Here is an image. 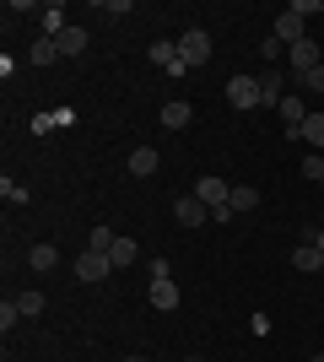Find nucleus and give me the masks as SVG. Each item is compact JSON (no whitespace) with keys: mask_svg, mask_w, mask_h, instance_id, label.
<instances>
[{"mask_svg":"<svg viewBox=\"0 0 324 362\" xmlns=\"http://www.w3.org/2000/svg\"><path fill=\"white\" fill-rule=\"evenodd\" d=\"M16 319H22V314H16V303H11V298H6V303H0V330H11Z\"/></svg>","mask_w":324,"mask_h":362,"instance_id":"obj_25","label":"nucleus"},{"mask_svg":"<svg viewBox=\"0 0 324 362\" xmlns=\"http://www.w3.org/2000/svg\"><path fill=\"white\" fill-rule=\"evenodd\" d=\"M173 216H179V227H205L211 222V206L200 195H179L173 200Z\"/></svg>","mask_w":324,"mask_h":362,"instance_id":"obj_5","label":"nucleus"},{"mask_svg":"<svg viewBox=\"0 0 324 362\" xmlns=\"http://www.w3.org/2000/svg\"><path fill=\"white\" fill-rule=\"evenodd\" d=\"M184 362H205V357H184Z\"/></svg>","mask_w":324,"mask_h":362,"instance_id":"obj_32","label":"nucleus"},{"mask_svg":"<svg viewBox=\"0 0 324 362\" xmlns=\"http://www.w3.org/2000/svg\"><path fill=\"white\" fill-rule=\"evenodd\" d=\"M292 265H297V271H308V276H319L324 271V255L313 249V243H303V249H292Z\"/></svg>","mask_w":324,"mask_h":362,"instance_id":"obj_16","label":"nucleus"},{"mask_svg":"<svg viewBox=\"0 0 324 362\" xmlns=\"http://www.w3.org/2000/svg\"><path fill=\"white\" fill-rule=\"evenodd\" d=\"M114 238H119L114 227H92V233H87V249H92V255H108V249H114Z\"/></svg>","mask_w":324,"mask_h":362,"instance_id":"obj_22","label":"nucleus"},{"mask_svg":"<svg viewBox=\"0 0 324 362\" xmlns=\"http://www.w3.org/2000/svg\"><path fill=\"white\" fill-rule=\"evenodd\" d=\"M260 92H265V103L281 108V98H287V76H281V71H265L260 76Z\"/></svg>","mask_w":324,"mask_h":362,"instance_id":"obj_15","label":"nucleus"},{"mask_svg":"<svg viewBox=\"0 0 324 362\" xmlns=\"http://www.w3.org/2000/svg\"><path fill=\"white\" fill-rule=\"evenodd\" d=\"M124 362H152V357H124Z\"/></svg>","mask_w":324,"mask_h":362,"instance_id":"obj_30","label":"nucleus"},{"mask_svg":"<svg viewBox=\"0 0 324 362\" xmlns=\"http://www.w3.org/2000/svg\"><path fill=\"white\" fill-rule=\"evenodd\" d=\"M270 38H276L281 49H292V44H303V38H308V22H303V16L287 6V11L276 16V33H270Z\"/></svg>","mask_w":324,"mask_h":362,"instance_id":"obj_4","label":"nucleus"},{"mask_svg":"<svg viewBox=\"0 0 324 362\" xmlns=\"http://www.w3.org/2000/svg\"><path fill=\"white\" fill-rule=\"evenodd\" d=\"M65 28H71V22H65V6H60V0H54V6H44V38H60Z\"/></svg>","mask_w":324,"mask_h":362,"instance_id":"obj_19","label":"nucleus"},{"mask_svg":"<svg viewBox=\"0 0 324 362\" xmlns=\"http://www.w3.org/2000/svg\"><path fill=\"white\" fill-rule=\"evenodd\" d=\"M28 60H32V65H54V60H60V44L38 33V44H32V54H28Z\"/></svg>","mask_w":324,"mask_h":362,"instance_id":"obj_20","label":"nucleus"},{"mask_svg":"<svg viewBox=\"0 0 324 362\" xmlns=\"http://www.w3.org/2000/svg\"><path fill=\"white\" fill-rule=\"evenodd\" d=\"M157 168H162V157H157V146H136V151H130V173H136V179H152Z\"/></svg>","mask_w":324,"mask_h":362,"instance_id":"obj_10","label":"nucleus"},{"mask_svg":"<svg viewBox=\"0 0 324 362\" xmlns=\"http://www.w3.org/2000/svg\"><path fill=\"white\" fill-rule=\"evenodd\" d=\"M287 60H292V76L303 81V76H308L313 65H319V44H313V38H303V44H292V49H287Z\"/></svg>","mask_w":324,"mask_h":362,"instance_id":"obj_8","label":"nucleus"},{"mask_svg":"<svg viewBox=\"0 0 324 362\" xmlns=\"http://www.w3.org/2000/svg\"><path fill=\"white\" fill-rule=\"evenodd\" d=\"M189 195H200L205 206H211V216H216V211H227L232 184H227V179H216V173H205V179H195V189H189Z\"/></svg>","mask_w":324,"mask_h":362,"instance_id":"obj_3","label":"nucleus"},{"mask_svg":"<svg viewBox=\"0 0 324 362\" xmlns=\"http://www.w3.org/2000/svg\"><path fill=\"white\" fill-rule=\"evenodd\" d=\"M195 119V108L179 98V103H162V130H184V124Z\"/></svg>","mask_w":324,"mask_h":362,"instance_id":"obj_11","label":"nucleus"},{"mask_svg":"<svg viewBox=\"0 0 324 362\" xmlns=\"http://www.w3.org/2000/svg\"><path fill=\"white\" fill-rule=\"evenodd\" d=\"M108 276H114V259L108 255H92V249H87V255L76 259V281H108Z\"/></svg>","mask_w":324,"mask_h":362,"instance_id":"obj_7","label":"nucleus"},{"mask_svg":"<svg viewBox=\"0 0 324 362\" xmlns=\"http://www.w3.org/2000/svg\"><path fill=\"white\" fill-rule=\"evenodd\" d=\"M308 243H313V249L324 255V227H319V233H308Z\"/></svg>","mask_w":324,"mask_h":362,"instance_id":"obj_29","label":"nucleus"},{"mask_svg":"<svg viewBox=\"0 0 324 362\" xmlns=\"http://www.w3.org/2000/svg\"><path fill=\"white\" fill-rule=\"evenodd\" d=\"M54 44H60V60H71V54H81V49H87V28H76V22H71Z\"/></svg>","mask_w":324,"mask_h":362,"instance_id":"obj_12","label":"nucleus"},{"mask_svg":"<svg viewBox=\"0 0 324 362\" xmlns=\"http://www.w3.org/2000/svg\"><path fill=\"white\" fill-rule=\"evenodd\" d=\"M108 259H114V271H124V265H136V238H114V249H108Z\"/></svg>","mask_w":324,"mask_h":362,"instance_id":"obj_18","label":"nucleus"},{"mask_svg":"<svg viewBox=\"0 0 324 362\" xmlns=\"http://www.w3.org/2000/svg\"><path fill=\"white\" fill-rule=\"evenodd\" d=\"M297 141H308L313 151H324V114H308V119H303V130H297Z\"/></svg>","mask_w":324,"mask_h":362,"instance_id":"obj_17","label":"nucleus"},{"mask_svg":"<svg viewBox=\"0 0 324 362\" xmlns=\"http://www.w3.org/2000/svg\"><path fill=\"white\" fill-rule=\"evenodd\" d=\"M303 173H308L313 184H324V151H308V157H303Z\"/></svg>","mask_w":324,"mask_h":362,"instance_id":"obj_23","label":"nucleus"},{"mask_svg":"<svg viewBox=\"0 0 324 362\" xmlns=\"http://www.w3.org/2000/svg\"><path fill=\"white\" fill-rule=\"evenodd\" d=\"M292 11L303 16V22H308V16H319V0H292Z\"/></svg>","mask_w":324,"mask_h":362,"instance_id":"obj_27","label":"nucleus"},{"mask_svg":"<svg viewBox=\"0 0 324 362\" xmlns=\"http://www.w3.org/2000/svg\"><path fill=\"white\" fill-rule=\"evenodd\" d=\"M211 60V33L205 28H184V38H179V65L184 71H195V65Z\"/></svg>","mask_w":324,"mask_h":362,"instance_id":"obj_1","label":"nucleus"},{"mask_svg":"<svg viewBox=\"0 0 324 362\" xmlns=\"http://www.w3.org/2000/svg\"><path fill=\"white\" fill-rule=\"evenodd\" d=\"M227 103H232V108H260V103H265L260 76H232V81H227Z\"/></svg>","mask_w":324,"mask_h":362,"instance_id":"obj_2","label":"nucleus"},{"mask_svg":"<svg viewBox=\"0 0 324 362\" xmlns=\"http://www.w3.org/2000/svg\"><path fill=\"white\" fill-rule=\"evenodd\" d=\"M319 276H324V271H319Z\"/></svg>","mask_w":324,"mask_h":362,"instance_id":"obj_34","label":"nucleus"},{"mask_svg":"<svg viewBox=\"0 0 324 362\" xmlns=\"http://www.w3.org/2000/svg\"><path fill=\"white\" fill-rule=\"evenodd\" d=\"M97 11H103V16H130V0H103Z\"/></svg>","mask_w":324,"mask_h":362,"instance_id":"obj_26","label":"nucleus"},{"mask_svg":"<svg viewBox=\"0 0 324 362\" xmlns=\"http://www.w3.org/2000/svg\"><path fill=\"white\" fill-rule=\"evenodd\" d=\"M313 362H324V351H313Z\"/></svg>","mask_w":324,"mask_h":362,"instance_id":"obj_31","label":"nucleus"},{"mask_svg":"<svg viewBox=\"0 0 324 362\" xmlns=\"http://www.w3.org/2000/svg\"><path fill=\"white\" fill-rule=\"evenodd\" d=\"M28 265H32V271H54V265H60V249H54V243H32Z\"/></svg>","mask_w":324,"mask_h":362,"instance_id":"obj_14","label":"nucleus"},{"mask_svg":"<svg viewBox=\"0 0 324 362\" xmlns=\"http://www.w3.org/2000/svg\"><path fill=\"white\" fill-rule=\"evenodd\" d=\"M16 314H22V319H38V314H44V292L28 287L22 298H16Z\"/></svg>","mask_w":324,"mask_h":362,"instance_id":"obj_21","label":"nucleus"},{"mask_svg":"<svg viewBox=\"0 0 324 362\" xmlns=\"http://www.w3.org/2000/svg\"><path fill=\"white\" fill-rule=\"evenodd\" d=\"M319 195H324V184H319Z\"/></svg>","mask_w":324,"mask_h":362,"instance_id":"obj_33","label":"nucleus"},{"mask_svg":"<svg viewBox=\"0 0 324 362\" xmlns=\"http://www.w3.org/2000/svg\"><path fill=\"white\" fill-rule=\"evenodd\" d=\"M146 303H152V308H162V314H168V308H179V281H173V276H152Z\"/></svg>","mask_w":324,"mask_h":362,"instance_id":"obj_6","label":"nucleus"},{"mask_svg":"<svg viewBox=\"0 0 324 362\" xmlns=\"http://www.w3.org/2000/svg\"><path fill=\"white\" fill-rule=\"evenodd\" d=\"M0 195H6V200H28V189H22V184H11V179H0Z\"/></svg>","mask_w":324,"mask_h":362,"instance_id":"obj_28","label":"nucleus"},{"mask_svg":"<svg viewBox=\"0 0 324 362\" xmlns=\"http://www.w3.org/2000/svg\"><path fill=\"white\" fill-rule=\"evenodd\" d=\"M303 87H308V92H324V60H319V65H313V71H308V76H303Z\"/></svg>","mask_w":324,"mask_h":362,"instance_id":"obj_24","label":"nucleus"},{"mask_svg":"<svg viewBox=\"0 0 324 362\" xmlns=\"http://www.w3.org/2000/svg\"><path fill=\"white\" fill-rule=\"evenodd\" d=\"M146 60L162 65V71H173V65H179V44H173V38H157V44L146 49Z\"/></svg>","mask_w":324,"mask_h":362,"instance_id":"obj_13","label":"nucleus"},{"mask_svg":"<svg viewBox=\"0 0 324 362\" xmlns=\"http://www.w3.org/2000/svg\"><path fill=\"white\" fill-rule=\"evenodd\" d=\"M254 206H260V189H254V184H232V195H227V211H232V216H248Z\"/></svg>","mask_w":324,"mask_h":362,"instance_id":"obj_9","label":"nucleus"}]
</instances>
